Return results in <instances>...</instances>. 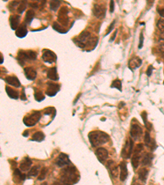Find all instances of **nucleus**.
Masks as SVG:
<instances>
[{"label":"nucleus","mask_w":164,"mask_h":185,"mask_svg":"<svg viewBox=\"0 0 164 185\" xmlns=\"http://www.w3.org/2000/svg\"><path fill=\"white\" fill-rule=\"evenodd\" d=\"M142 63V60L139 59V57H135V58H132L129 61V68L131 70H136V68H139V66Z\"/></svg>","instance_id":"20"},{"label":"nucleus","mask_w":164,"mask_h":185,"mask_svg":"<svg viewBox=\"0 0 164 185\" xmlns=\"http://www.w3.org/2000/svg\"><path fill=\"white\" fill-rule=\"evenodd\" d=\"M157 26L159 29V31H161L163 33H164V20H159L157 24Z\"/></svg>","instance_id":"40"},{"label":"nucleus","mask_w":164,"mask_h":185,"mask_svg":"<svg viewBox=\"0 0 164 185\" xmlns=\"http://www.w3.org/2000/svg\"><path fill=\"white\" fill-rule=\"evenodd\" d=\"M143 43H144V35L143 33L139 35V49H141L143 47Z\"/></svg>","instance_id":"42"},{"label":"nucleus","mask_w":164,"mask_h":185,"mask_svg":"<svg viewBox=\"0 0 164 185\" xmlns=\"http://www.w3.org/2000/svg\"><path fill=\"white\" fill-rule=\"evenodd\" d=\"M107 167H108V170H109V173H110V175L112 176V179H116L118 176V167L116 165L113 160H109L108 164H107Z\"/></svg>","instance_id":"14"},{"label":"nucleus","mask_w":164,"mask_h":185,"mask_svg":"<svg viewBox=\"0 0 164 185\" xmlns=\"http://www.w3.org/2000/svg\"><path fill=\"white\" fill-rule=\"evenodd\" d=\"M34 1H35V0H34Z\"/></svg>","instance_id":"55"},{"label":"nucleus","mask_w":164,"mask_h":185,"mask_svg":"<svg viewBox=\"0 0 164 185\" xmlns=\"http://www.w3.org/2000/svg\"><path fill=\"white\" fill-rule=\"evenodd\" d=\"M34 17V12L33 10H28L26 12L25 17V23L27 25H30L32 22V20Z\"/></svg>","instance_id":"27"},{"label":"nucleus","mask_w":164,"mask_h":185,"mask_svg":"<svg viewBox=\"0 0 164 185\" xmlns=\"http://www.w3.org/2000/svg\"><path fill=\"white\" fill-rule=\"evenodd\" d=\"M43 54H42V59L45 63H53L57 60V56L53 51H51L49 49H43Z\"/></svg>","instance_id":"8"},{"label":"nucleus","mask_w":164,"mask_h":185,"mask_svg":"<svg viewBox=\"0 0 164 185\" xmlns=\"http://www.w3.org/2000/svg\"><path fill=\"white\" fill-rule=\"evenodd\" d=\"M47 77L49 79L53 81H58L59 79L58 75L57 72V68H51L48 70L47 72Z\"/></svg>","instance_id":"23"},{"label":"nucleus","mask_w":164,"mask_h":185,"mask_svg":"<svg viewBox=\"0 0 164 185\" xmlns=\"http://www.w3.org/2000/svg\"><path fill=\"white\" fill-rule=\"evenodd\" d=\"M112 88H117L118 90H119L120 91H122V88H121V82L119 79H116L114 80L111 84Z\"/></svg>","instance_id":"36"},{"label":"nucleus","mask_w":164,"mask_h":185,"mask_svg":"<svg viewBox=\"0 0 164 185\" xmlns=\"http://www.w3.org/2000/svg\"><path fill=\"white\" fill-rule=\"evenodd\" d=\"M40 173V167L39 166H34L30 170V172L28 174V175L30 177H36Z\"/></svg>","instance_id":"33"},{"label":"nucleus","mask_w":164,"mask_h":185,"mask_svg":"<svg viewBox=\"0 0 164 185\" xmlns=\"http://www.w3.org/2000/svg\"><path fill=\"white\" fill-rule=\"evenodd\" d=\"M31 6H33V8H38V5L36 3H31Z\"/></svg>","instance_id":"51"},{"label":"nucleus","mask_w":164,"mask_h":185,"mask_svg":"<svg viewBox=\"0 0 164 185\" xmlns=\"http://www.w3.org/2000/svg\"><path fill=\"white\" fill-rule=\"evenodd\" d=\"M60 178L63 183L74 184L80 180V174L75 166H68L62 170L60 173Z\"/></svg>","instance_id":"1"},{"label":"nucleus","mask_w":164,"mask_h":185,"mask_svg":"<svg viewBox=\"0 0 164 185\" xmlns=\"http://www.w3.org/2000/svg\"><path fill=\"white\" fill-rule=\"evenodd\" d=\"M114 0H110V12H113L114 11Z\"/></svg>","instance_id":"44"},{"label":"nucleus","mask_w":164,"mask_h":185,"mask_svg":"<svg viewBox=\"0 0 164 185\" xmlns=\"http://www.w3.org/2000/svg\"><path fill=\"white\" fill-rule=\"evenodd\" d=\"M17 60H18L19 63L21 65H23L25 63V60H28L25 51H22V50L19 51L18 54H17Z\"/></svg>","instance_id":"28"},{"label":"nucleus","mask_w":164,"mask_h":185,"mask_svg":"<svg viewBox=\"0 0 164 185\" xmlns=\"http://www.w3.org/2000/svg\"><path fill=\"white\" fill-rule=\"evenodd\" d=\"M95 154L97 156L98 160L101 162V163H104L108 157H109V152L106 150L105 148L99 147L95 151Z\"/></svg>","instance_id":"13"},{"label":"nucleus","mask_w":164,"mask_h":185,"mask_svg":"<svg viewBox=\"0 0 164 185\" xmlns=\"http://www.w3.org/2000/svg\"><path fill=\"white\" fill-rule=\"evenodd\" d=\"M45 138V135L42 132H36L32 136V141H36V142H42Z\"/></svg>","instance_id":"29"},{"label":"nucleus","mask_w":164,"mask_h":185,"mask_svg":"<svg viewBox=\"0 0 164 185\" xmlns=\"http://www.w3.org/2000/svg\"><path fill=\"white\" fill-rule=\"evenodd\" d=\"M143 133V130L141 128V127L138 125V124H131V127H130V134L131 136V137L135 140H138L139 139V137H141Z\"/></svg>","instance_id":"9"},{"label":"nucleus","mask_w":164,"mask_h":185,"mask_svg":"<svg viewBox=\"0 0 164 185\" xmlns=\"http://www.w3.org/2000/svg\"><path fill=\"white\" fill-rule=\"evenodd\" d=\"M23 171L16 169L13 172V180L15 183H22L25 179V175L23 174Z\"/></svg>","instance_id":"16"},{"label":"nucleus","mask_w":164,"mask_h":185,"mask_svg":"<svg viewBox=\"0 0 164 185\" xmlns=\"http://www.w3.org/2000/svg\"><path fill=\"white\" fill-rule=\"evenodd\" d=\"M117 32H118V31H115V32L113 33V35H112V37L110 38V42H112V41L114 40L115 37H116V35H117Z\"/></svg>","instance_id":"49"},{"label":"nucleus","mask_w":164,"mask_h":185,"mask_svg":"<svg viewBox=\"0 0 164 185\" xmlns=\"http://www.w3.org/2000/svg\"><path fill=\"white\" fill-rule=\"evenodd\" d=\"M27 6V1L26 0H22V2L20 3V5L17 8V12L18 13H22L26 8Z\"/></svg>","instance_id":"35"},{"label":"nucleus","mask_w":164,"mask_h":185,"mask_svg":"<svg viewBox=\"0 0 164 185\" xmlns=\"http://www.w3.org/2000/svg\"><path fill=\"white\" fill-rule=\"evenodd\" d=\"M158 14L161 16L162 17H163L164 18V8H158Z\"/></svg>","instance_id":"47"},{"label":"nucleus","mask_w":164,"mask_h":185,"mask_svg":"<svg viewBox=\"0 0 164 185\" xmlns=\"http://www.w3.org/2000/svg\"><path fill=\"white\" fill-rule=\"evenodd\" d=\"M147 2H148L149 5H152L154 3V0H147Z\"/></svg>","instance_id":"50"},{"label":"nucleus","mask_w":164,"mask_h":185,"mask_svg":"<svg viewBox=\"0 0 164 185\" xmlns=\"http://www.w3.org/2000/svg\"><path fill=\"white\" fill-rule=\"evenodd\" d=\"M22 100H26V96H25V90L22 89V96H21Z\"/></svg>","instance_id":"48"},{"label":"nucleus","mask_w":164,"mask_h":185,"mask_svg":"<svg viewBox=\"0 0 164 185\" xmlns=\"http://www.w3.org/2000/svg\"><path fill=\"white\" fill-rule=\"evenodd\" d=\"M145 143L147 146H152V140L151 137H150V134L147 131L145 133Z\"/></svg>","instance_id":"38"},{"label":"nucleus","mask_w":164,"mask_h":185,"mask_svg":"<svg viewBox=\"0 0 164 185\" xmlns=\"http://www.w3.org/2000/svg\"><path fill=\"white\" fill-rule=\"evenodd\" d=\"M114 25H115V21H113V22L111 23V25L109 26V28L108 29V31H107V34H106V35H108L109 33H110V32H111L112 30V29H113V27H114Z\"/></svg>","instance_id":"43"},{"label":"nucleus","mask_w":164,"mask_h":185,"mask_svg":"<svg viewBox=\"0 0 164 185\" xmlns=\"http://www.w3.org/2000/svg\"><path fill=\"white\" fill-rule=\"evenodd\" d=\"M92 11L94 16L99 19H103L106 15V8L101 5H94Z\"/></svg>","instance_id":"11"},{"label":"nucleus","mask_w":164,"mask_h":185,"mask_svg":"<svg viewBox=\"0 0 164 185\" xmlns=\"http://www.w3.org/2000/svg\"><path fill=\"white\" fill-rule=\"evenodd\" d=\"M27 28L25 25H21L16 31V35L19 38H24L27 35Z\"/></svg>","instance_id":"22"},{"label":"nucleus","mask_w":164,"mask_h":185,"mask_svg":"<svg viewBox=\"0 0 164 185\" xmlns=\"http://www.w3.org/2000/svg\"><path fill=\"white\" fill-rule=\"evenodd\" d=\"M144 146L143 144L139 143L137 144L135 150H134V154L131 158V164H132V167L134 170H136L137 168L139 167V162H140V157H141V151H143Z\"/></svg>","instance_id":"4"},{"label":"nucleus","mask_w":164,"mask_h":185,"mask_svg":"<svg viewBox=\"0 0 164 185\" xmlns=\"http://www.w3.org/2000/svg\"><path fill=\"white\" fill-rule=\"evenodd\" d=\"M4 80L10 86H13L14 87H20L21 86V82H20V81H19V79L16 77L8 76V77H5Z\"/></svg>","instance_id":"17"},{"label":"nucleus","mask_w":164,"mask_h":185,"mask_svg":"<svg viewBox=\"0 0 164 185\" xmlns=\"http://www.w3.org/2000/svg\"><path fill=\"white\" fill-rule=\"evenodd\" d=\"M47 173H48V169L47 168H43L40 170V175L38 177V179L39 180H43V179H45Z\"/></svg>","instance_id":"39"},{"label":"nucleus","mask_w":164,"mask_h":185,"mask_svg":"<svg viewBox=\"0 0 164 185\" xmlns=\"http://www.w3.org/2000/svg\"><path fill=\"white\" fill-rule=\"evenodd\" d=\"M41 118V113L40 111H34L33 113L26 115L23 119V123L25 126L33 127L40 121Z\"/></svg>","instance_id":"3"},{"label":"nucleus","mask_w":164,"mask_h":185,"mask_svg":"<svg viewBox=\"0 0 164 185\" xmlns=\"http://www.w3.org/2000/svg\"><path fill=\"white\" fill-rule=\"evenodd\" d=\"M148 170L145 169V168H143V169H140L138 172V175H139V180H141L142 182H145L146 179H147V176H148Z\"/></svg>","instance_id":"26"},{"label":"nucleus","mask_w":164,"mask_h":185,"mask_svg":"<svg viewBox=\"0 0 164 185\" xmlns=\"http://www.w3.org/2000/svg\"><path fill=\"white\" fill-rule=\"evenodd\" d=\"M1 59H2V60H1V63H3V55H2V54H1Z\"/></svg>","instance_id":"53"},{"label":"nucleus","mask_w":164,"mask_h":185,"mask_svg":"<svg viewBox=\"0 0 164 185\" xmlns=\"http://www.w3.org/2000/svg\"><path fill=\"white\" fill-rule=\"evenodd\" d=\"M68 8L67 7H62L60 8L58 15V21L62 26H67L68 24Z\"/></svg>","instance_id":"5"},{"label":"nucleus","mask_w":164,"mask_h":185,"mask_svg":"<svg viewBox=\"0 0 164 185\" xmlns=\"http://www.w3.org/2000/svg\"><path fill=\"white\" fill-rule=\"evenodd\" d=\"M60 4H61V2L59 0H50V9L53 11H57L60 7Z\"/></svg>","instance_id":"31"},{"label":"nucleus","mask_w":164,"mask_h":185,"mask_svg":"<svg viewBox=\"0 0 164 185\" xmlns=\"http://www.w3.org/2000/svg\"><path fill=\"white\" fill-rule=\"evenodd\" d=\"M20 16L18 15H12L10 17L9 22H10V26L13 30H16L19 27V24H20Z\"/></svg>","instance_id":"19"},{"label":"nucleus","mask_w":164,"mask_h":185,"mask_svg":"<svg viewBox=\"0 0 164 185\" xmlns=\"http://www.w3.org/2000/svg\"><path fill=\"white\" fill-rule=\"evenodd\" d=\"M90 39V33L89 31H83L81 35H79V36L76 39V43L77 44L78 46L81 48H84L85 46V45L88 42V40Z\"/></svg>","instance_id":"7"},{"label":"nucleus","mask_w":164,"mask_h":185,"mask_svg":"<svg viewBox=\"0 0 164 185\" xmlns=\"http://www.w3.org/2000/svg\"><path fill=\"white\" fill-rule=\"evenodd\" d=\"M48 86L46 89V94L49 96H56V94L60 90V86L58 84L52 83V82H48Z\"/></svg>","instance_id":"12"},{"label":"nucleus","mask_w":164,"mask_h":185,"mask_svg":"<svg viewBox=\"0 0 164 185\" xmlns=\"http://www.w3.org/2000/svg\"><path fill=\"white\" fill-rule=\"evenodd\" d=\"M141 117L143 118V121H144V123H145V126L147 125V122H146V119H147V114H146V112H143L142 114H141Z\"/></svg>","instance_id":"45"},{"label":"nucleus","mask_w":164,"mask_h":185,"mask_svg":"<svg viewBox=\"0 0 164 185\" xmlns=\"http://www.w3.org/2000/svg\"><path fill=\"white\" fill-rule=\"evenodd\" d=\"M97 43H98L97 38H95V37H90V39L88 40V42H87L85 47H88L87 50L90 51V50H92V49L95 48L96 45H97Z\"/></svg>","instance_id":"24"},{"label":"nucleus","mask_w":164,"mask_h":185,"mask_svg":"<svg viewBox=\"0 0 164 185\" xmlns=\"http://www.w3.org/2000/svg\"><path fill=\"white\" fill-rule=\"evenodd\" d=\"M71 164V161L69 160L68 156L64 153H61L56 159V165L58 167H63L65 165H68Z\"/></svg>","instance_id":"10"},{"label":"nucleus","mask_w":164,"mask_h":185,"mask_svg":"<svg viewBox=\"0 0 164 185\" xmlns=\"http://www.w3.org/2000/svg\"><path fill=\"white\" fill-rule=\"evenodd\" d=\"M153 69H154V68H153V66L152 65H150L149 67V68H148V70H147V75L148 76H151L152 74V72H153Z\"/></svg>","instance_id":"46"},{"label":"nucleus","mask_w":164,"mask_h":185,"mask_svg":"<svg viewBox=\"0 0 164 185\" xmlns=\"http://www.w3.org/2000/svg\"><path fill=\"white\" fill-rule=\"evenodd\" d=\"M3 1H7V0H3Z\"/></svg>","instance_id":"54"},{"label":"nucleus","mask_w":164,"mask_h":185,"mask_svg":"<svg viewBox=\"0 0 164 185\" xmlns=\"http://www.w3.org/2000/svg\"><path fill=\"white\" fill-rule=\"evenodd\" d=\"M25 54H26V56H27L28 60H29V59H31V60H35L36 58H37L36 53L32 51V50H27V51H25Z\"/></svg>","instance_id":"37"},{"label":"nucleus","mask_w":164,"mask_h":185,"mask_svg":"<svg viewBox=\"0 0 164 185\" xmlns=\"http://www.w3.org/2000/svg\"><path fill=\"white\" fill-rule=\"evenodd\" d=\"M53 28L55 31H57L58 32H59V33H62V34H65L66 32H67L65 29L62 27V25H59L58 22H54V23H53Z\"/></svg>","instance_id":"32"},{"label":"nucleus","mask_w":164,"mask_h":185,"mask_svg":"<svg viewBox=\"0 0 164 185\" xmlns=\"http://www.w3.org/2000/svg\"><path fill=\"white\" fill-rule=\"evenodd\" d=\"M89 141L93 147H97L99 146L105 144L109 142V136L102 131H93L90 132L88 135Z\"/></svg>","instance_id":"2"},{"label":"nucleus","mask_w":164,"mask_h":185,"mask_svg":"<svg viewBox=\"0 0 164 185\" xmlns=\"http://www.w3.org/2000/svg\"><path fill=\"white\" fill-rule=\"evenodd\" d=\"M134 148V143L132 139H128L126 142V144L124 146L123 149L121 151V156L124 159H129L130 157V156L132 154Z\"/></svg>","instance_id":"6"},{"label":"nucleus","mask_w":164,"mask_h":185,"mask_svg":"<svg viewBox=\"0 0 164 185\" xmlns=\"http://www.w3.org/2000/svg\"><path fill=\"white\" fill-rule=\"evenodd\" d=\"M23 136H24V137H27V136H28V131H25V133H23Z\"/></svg>","instance_id":"52"},{"label":"nucleus","mask_w":164,"mask_h":185,"mask_svg":"<svg viewBox=\"0 0 164 185\" xmlns=\"http://www.w3.org/2000/svg\"><path fill=\"white\" fill-rule=\"evenodd\" d=\"M153 158H154V156L151 153H147L145 156V157L143 158L141 164L143 165H149L151 164L152 160H153Z\"/></svg>","instance_id":"30"},{"label":"nucleus","mask_w":164,"mask_h":185,"mask_svg":"<svg viewBox=\"0 0 164 185\" xmlns=\"http://www.w3.org/2000/svg\"><path fill=\"white\" fill-rule=\"evenodd\" d=\"M120 180L121 182H124L127 179V176H128V170H127V163L125 161H121L120 163Z\"/></svg>","instance_id":"15"},{"label":"nucleus","mask_w":164,"mask_h":185,"mask_svg":"<svg viewBox=\"0 0 164 185\" xmlns=\"http://www.w3.org/2000/svg\"><path fill=\"white\" fill-rule=\"evenodd\" d=\"M43 113H44V114H56V110L54 109V108H52V107H50V108H47L44 109V111H43Z\"/></svg>","instance_id":"41"},{"label":"nucleus","mask_w":164,"mask_h":185,"mask_svg":"<svg viewBox=\"0 0 164 185\" xmlns=\"http://www.w3.org/2000/svg\"><path fill=\"white\" fill-rule=\"evenodd\" d=\"M5 89H6V92L7 94V96H9L10 98L14 99V100H17L18 99L19 94L16 91H15L13 88H11L9 86H6Z\"/></svg>","instance_id":"25"},{"label":"nucleus","mask_w":164,"mask_h":185,"mask_svg":"<svg viewBox=\"0 0 164 185\" xmlns=\"http://www.w3.org/2000/svg\"><path fill=\"white\" fill-rule=\"evenodd\" d=\"M24 72H25V76L26 77L28 80H34V79L36 78V76H37L36 71L34 70V68H25Z\"/></svg>","instance_id":"21"},{"label":"nucleus","mask_w":164,"mask_h":185,"mask_svg":"<svg viewBox=\"0 0 164 185\" xmlns=\"http://www.w3.org/2000/svg\"><path fill=\"white\" fill-rule=\"evenodd\" d=\"M31 165H32V160L29 157L24 158V160H22L20 164V170L23 172H26L30 170Z\"/></svg>","instance_id":"18"},{"label":"nucleus","mask_w":164,"mask_h":185,"mask_svg":"<svg viewBox=\"0 0 164 185\" xmlns=\"http://www.w3.org/2000/svg\"><path fill=\"white\" fill-rule=\"evenodd\" d=\"M34 98H35V100H37L38 102H40L45 99V96H43L42 91L35 90V91H34Z\"/></svg>","instance_id":"34"}]
</instances>
